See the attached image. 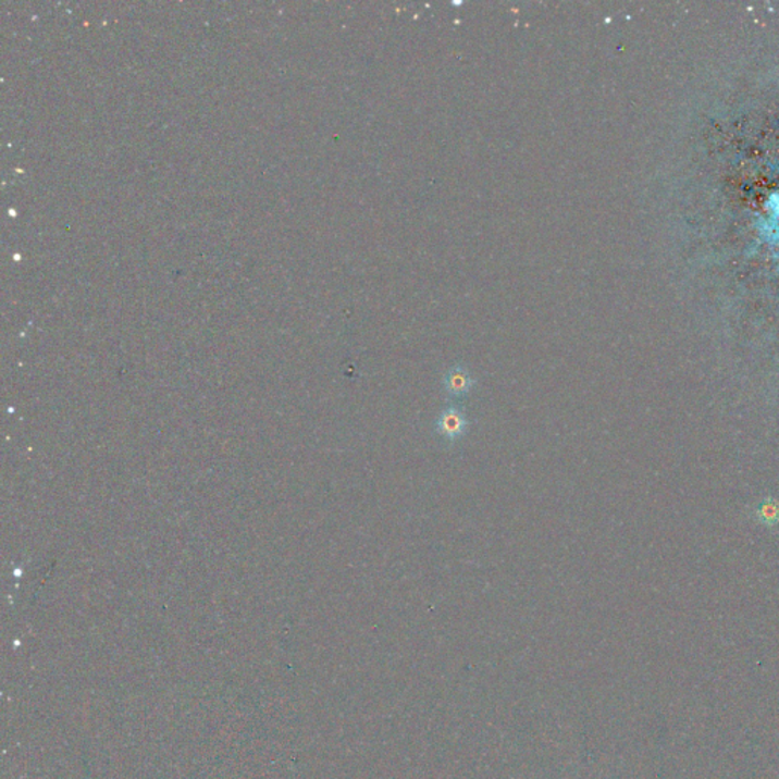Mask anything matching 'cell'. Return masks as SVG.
Listing matches in <instances>:
<instances>
[{
  "instance_id": "cell-1",
  "label": "cell",
  "mask_w": 779,
  "mask_h": 779,
  "mask_svg": "<svg viewBox=\"0 0 779 779\" xmlns=\"http://www.w3.org/2000/svg\"><path fill=\"white\" fill-rule=\"evenodd\" d=\"M468 428V415L457 404H450L449 407L443 408L437 420H435V431H437L443 441L448 443H456L461 437H465Z\"/></svg>"
},
{
  "instance_id": "cell-2",
  "label": "cell",
  "mask_w": 779,
  "mask_h": 779,
  "mask_svg": "<svg viewBox=\"0 0 779 779\" xmlns=\"http://www.w3.org/2000/svg\"><path fill=\"white\" fill-rule=\"evenodd\" d=\"M475 385V378L461 364L453 366L443 378V389H445L446 395L454 397V399L468 396Z\"/></svg>"
}]
</instances>
